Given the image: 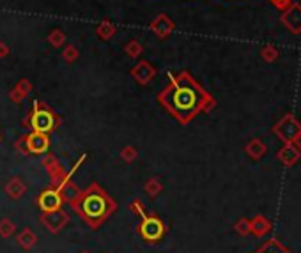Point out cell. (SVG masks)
Returning a JSON list of instances; mask_svg holds the SVG:
<instances>
[{
  "instance_id": "16",
  "label": "cell",
  "mask_w": 301,
  "mask_h": 253,
  "mask_svg": "<svg viewBox=\"0 0 301 253\" xmlns=\"http://www.w3.org/2000/svg\"><path fill=\"white\" fill-rule=\"evenodd\" d=\"M144 190H145V193H147L149 197H153V199H154V197H158V195L163 191V184H161L156 177H151V179L144 184Z\"/></svg>"
},
{
  "instance_id": "4",
  "label": "cell",
  "mask_w": 301,
  "mask_h": 253,
  "mask_svg": "<svg viewBox=\"0 0 301 253\" xmlns=\"http://www.w3.org/2000/svg\"><path fill=\"white\" fill-rule=\"evenodd\" d=\"M165 232H167V227H165V223L158 218L156 214H145L144 218H142V223L138 225V234L149 245L161 241Z\"/></svg>"
},
{
  "instance_id": "11",
  "label": "cell",
  "mask_w": 301,
  "mask_h": 253,
  "mask_svg": "<svg viewBox=\"0 0 301 253\" xmlns=\"http://www.w3.org/2000/svg\"><path fill=\"white\" fill-rule=\"evenodd\" d=\"M4 191L7 193L9 199L18 200V199H21V197L25 195L27 186H25V183L20 179V177H12V179H9L7 184L4 186Z\"/></svg>"
},
{
  "instance_id": "23",
  "label": "cell",
  "mask_w": 301,
  "mask_h": 253,
  "mask_svg": "<svg viewBox=\"0 0 301 253\" xmlns=\"http://www.w3.org/2000/svg\"><path fill=\"white\" fill-rule=\"evenodd\" d=\"M129 211H131V213H135L137 214V216H140V218H144L145 214V207H144V204L140 202V200H133V202L129 204Z\"/></svg>"
},
{
  "instance_id": "13",
  "label": "cell",
  "mask_w": 301,
  "mask_h": 253,
  "mask_svg": "<svg viewBox=\"0 0 301 253\" xmlns=\"http://www.w3.org/2000/svg\"><path fill=\"white\" fill-rule=\"evenodd\" d=\"M57 190L60 191V197H62L64 202H71V200L76 199V197H78V193L82 191L78 186H76V184L71 183V177H67V179L64 181V183L60 184Z\"/></svg>"
},
{
  "instance_id": "26",
  "label": "cell",
  "mask_w": 301,
  "mask_h": 253,
  "mask_svg": "<svg viewBox=\"0 0 301 253\" xmlns=\"http://www.w3.org/2000/svg\"><path fill=\"white\" fill-rule=\"evenodd\" d=\"M9 55V46L5 43H0V58H4Z\"/></svg>"
},
{
  "instance_id": "9",
  "label": "cell",
  "mask_w": 301,
  "mask_h": 253,
  "mask_svg": "<svg viewBox=\"0 0 301 253\" xmlns=\"http://www.w3.org/2000/svg\"><path fill=\"white\" fill-rule=\"evenodd\" d=\"M154 74H156V69H154L147 60H140V62L131 69V76H133L135 80H137V83H140V85H147L154 78Z\"/></svg>"
},
{
  "instance_id": "7",
  "label": "cell",
  "mask_w": 301,
  "mask_h": 253,
  "mask_svg": "<svg viewBox=\"0 0 301 253\" xmlns=\"http://www.w3.org/2000/svg\"><path fill=\"white\" fill-rule=\"evenodd\" d=\"M64 204L62 197H60V191L57 188H48L43 193L37 197V206L43 213H48V211H55L60 209Z\"/></svg>"
},
{
  "instance_id": "3",
  "label": "cell",
  "mask_w": 301,
  "mask_h": 253,
  "mask_svg": "<svg viewBox=\"0 0 301 253\" xmlns=\"http://www.w3.org/2000/svg\"><path fill=\"white\" fill-rule=\"evenodd\" d=\"M60 124V119L53 113V110L39 101L32 103V110H28L27 117L23 119V126L32 128V131L50 133Z\"/></svg>"
},
{
  "instance_id": "2",
  "label": "cell",
  "mask_w": 301,
  "mask_h": 253,
  "mask_svg": "<svg viewBox=\"0 0 301 253\" xmlns=\"http://www.w3.org/2000/svg\"><path fill=\"white\" fill-rule=\"evenodd\" d=\"M69 206L92 230L99 229L101 223L110 218V214L117 211L115 200L98 183H92L87 190L80 191L78 197L69 202Z\"/></svg>"
},
{
  "instance_id": "28",
  "label": "cell",
  "mask_w": 301,
  "mask_h": 253,
  "mask_svg": "<svg viewBox=\"0 0 301 253\" xmlns=\"http://www.w3.org/2000/svg\"><path fill=\"white\" fill-rule=\"evenodd\" d=\"M82 253H89V252H82Z\"/></svg>"
},
{
  "instance_id": "12",
  "label": "cell",
  "mask_w": 301,
  "mask_h": 253,
  "mask_svg": "<svg viewBox=\"0 0 301 253\" xmlns=\"http://www.w3.org/2000/svg\"><path fill=\"white\" fill-rule=\"evenodd\" d=\"M37 241H39L37 234L30 229H23L18 236H16V243H18L23 250H32L35 245H37Z\"/></svg>"
},
{
  "instance_id": "17",
  "label": "cell",
  "mask_w": 301,
  "mask_h": 253,
  "mask_svg": "<svg viewBox=\"0 0 301 253\" xmlns=\"http://www.w3.org/2000/svg\"><path fill=\"white\" fill-rule=\"evenodd\" d=\"M48 43H50L53 48H60L64 43H66V35H64L62 30L55 28V30H51L50 35H48Z\"/></svg>"
},
{
  "instance_id": "5",
  "label": "cell",
  "mask_w": 301,
  "mask_h": 253,
  "mask_svg": "<svg viewBox=\"0 0 301 253\" xmlns=\"http://www.w3.org/2000/svg\"><path fill=\"white\" fill-rule=\"evenodd\" d=\"M39 222L48 232L51 234H59L64 227L69 223V214L66 211L60 209H55V211H48V213H41L39 216Z\"/></svg>"
},
{
  "instance_id": "1",
  "label": "cell",
  "mask_w": 301,
  "mask_h": 253,
  "mask_svg": "<svg viewBox=\"0 0 301 253\" xmlns=\"http://www.w3.org/2000/svg\"><path fill=\"white\" fill-rule=\"evenodd\" d=\"M170 85L158 94V103L181 124H186L202 110L213 105V99L186 71L179 74L168 73Z\"/></svg>"
},
{
  "instance_id": "24",
  "label": "cell",
  "mask_w": 301,
  "mask_h": 253,
  "mask_svg": "<svg viewBox=\"0 0 301 253\" xmlns=\"http://www.w3.org/2000/svg\"><path fill=\"white\" fill-rule=\"evenodd\" d=\"M14 149H16L18 152H21L23 156H28V154H30V152H28V149H27V142H25V136H21L20 140L16 142V144H14Z\"/></svg>"
},
{
  "instance_id": "8",
  "label": "cell",
  "mask_w": 301,
  "mask_h": 253,
  "mask_svg": "<svg viewBox=\"0 0 301 253\" xmlns=\"http://www.w3.org/2000/svg\"><path fill=\"white\" fill-rule=\"evenodd\" d=\"M25 142H27V149L30 154H46L48 149H50V138H48L46 133L39 131H32L30 135L25 136Z\"/></svg>"
},
{
  "instance_id": "10",
  "label": "cell",
  "mask_w": 301,
  "mask_h": 253,
  "mask_svg": "<svg viewBox=\"0 0 301 253\" xmlns=\"http://www.w3.org/2000/svg\"><path fill=\"white\" fill-rule=\"evenodd\" d=\"M151 30L158 35V37H167L170 32L174 30V21L168 18L167 14H160L156 19H154L153 23H151Z\"/></svg>"
},
{
  "instance_id": "14",
  "label": "cell",
  "mask_w": 301,
  "mask_h": 253,
  "mask_svg": "<svg viewBox=\"0 0 301 253\" xmlns=\"http://www.w3.org/2000/svg\"><path fill=\"white\" fill-rule=\"evenodd\" d=\"M30 90H32V83L28 82V80H21V82L11 90L9 97H11V101L18 103V101H21V99H25L27 94H30Z\"/></svg>"
},
{
  "instance_id": "22",
  "label": "cell",
  "mask_w": 301,
  "mask_h": 253,
  "mask_svg": "<svg viewBox=\"0 0 301 253\" xmlns=\"http://www.w3.org/2000/svg\"><path fill=\"white\" fill-rule=\"evenodd\" d=\"M62 57H64V60H66V62H74V60L78 58V50H76V46L69 44V46L62 51Z\"/></svg>"
},
{
  "instance_id": "25",
  "label": "cell",
  "mask_w": 301,
  "mask_h": 253,
  "mask_svg": "<svg viewBox=\"0 0 301 253\" xmlns=\"http://www.w3.org/2000/svg\"><path fill=\"white\" fill-rule=\"evenodd\" d=\"M271 2H273V4L277 5V7L286 9L287 5H291V2H293V0H271Z\"/></svg>"
},
{
  "instance_id": "15",
  "label": "cell",
  "mask_w": 301,
  "mask_h": 253,
  "mask_svg": "<svg viewBox=\"0 0 301 253\" xmlns=\"http://www.w3.org/2000/svg\"><path fill=\"white\" fill-rule=\"evenodd\" d=\"M115 25L114 23H110L108 19H105V21H101V23L98 25V28H96V34H98V37L101 39H110L112 35L115 34Z\"/></svg>"
},
{
  "instance_id": "27",
  "label": "cell",
  "mask_w": 301,
  "mask_h": 253,
  "mask_svg": "<svg viewBox=\"0 0 301 253\" xmlns=\"http://www.w3.org/2000/svg\"><path fill=\"white\" fill-rule=\"evenodd\" d=\"M264 253H284L282 250H278V248H270V250H266Z\"/></svg>"
},
{
  "instance_id": "6",
  "label": "cell",
  "mask_w": 301,
  "mask_h": 253,
  "mask_svg": "<svg viewBox=\"0 0 301 253\" xmlns=\"http://www.w3.org/2000/svg\"><path fill=\"white\" fill-rule=\"evenodd\" d=\"M41 165L44 167V170L48 172L51 181V188H59L67 177H71V172H64L62 165L59 163V160L53 154H44V158L41 160Z\"/></svg>"
},
{
  "instance_id": "20",
  "label": "cell",
  "mask_w": 301,
  "mask_h": 253,
  "mask_svg": "<svg viewBox=\"0 0 301 253\" xmlns=\"http://www.w3.org/2000/svg\"><path fill=\"white\" fill-rule=\"evenodd\" d=\"M137 158H138V152H137V149H135V147H131V145H126V147H122L121 160L124 161V163H133Z\"/></svg>"
},
{
  "instance_id": "19",
  "label": "cell",
  "mask_w": 301,
  "mask_h": 253,
  "mask_svg": "<svg viewBox=\"0 0 301 253\" xmlns=\"http://www.w3.org/2000/svg\"><path fill=\"white\" fill-rule=\"evenodd\" d=\"M124 51L129 55V57L137 58V57H140V53H142V51H144V48H142V44L138 43V41H135V39H131L129 43H126Z\"/></svg>"
},
{
  "instance_id": "21",
  "label": "cell",
  "mask_w": 301,
  "mask_h": 253,
  "mask_svg": "<svg viewBox=\"0 0 301 253\" xmlns=\"http://www.w3.org/2000/svg\"><path fill=\"white\" fill-rule=\"evenodd\" d=\"M294 18L293 21H286V25L291 28L293 32H300L301 30V21H300V16H301V9L300 7H294Z\"/></svg>"
},
{
  "instance_id": "18",
  "label": "cell",
  "mask_w": 301,
  "mask_h": 253,
  "mask_svg": "<svg viewBox=\"0 0 301 253\" xmlns=\"http://www.w3.org/2000/svg\"><path fill=\"white\" fill-rule=\"evenodd\" d=\"M14 230H16V225L9 218L0 220V236H2L4 239L11 238L12 234H14Z\"/></svg>"
}]
</instances>
